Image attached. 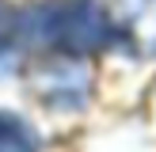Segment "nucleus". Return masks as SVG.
<instances>
[{
	"label": "nucleus",
	"mask_w": 156,
	"mask_h": 152,
	"mask_svg": "<svg viewBox=\"0 0 156 152\" xmlns=\"http://www.w3.org/2000/svg\"><path fill=\"white\" fill-rule=\"evenodd\" d=\"M38 46H50L61 53H91L114 42L103 12L95 0H65V4H46L27 19Z\"/></svg>",
	"instance_id": "obj_1"
},
{
	"label": "nucleus",
	"mask_w": 156,
	"mask_h": 152,
	"mask_svg": "<svg viewBox=\"0 0 156 152\" xmlns=\"http://www.w3.org/2000/svg\"><path fill=\"white\" fill-rule=\"evenodd\" d=\"M0 152H38L34 133L15 114H0Z\"/></svg>",
	"instance_id": "obj_2"
},
{
	"label": "nucleus",
	"mask_w": 156,
	"mask_h": 152,
	"mask_svg": "<svg viewBox=\"0 0 156 152\" xmlns=\"http://www.w3.org/2000/svg\"><path fill=\"white\" fill-rule=\"evenodd\" d=\"M15 34H23V19L4 4V0H0V53L15 42Z\"/></svg>",
	"instance_id": "obj_3"
}]
</instances>
